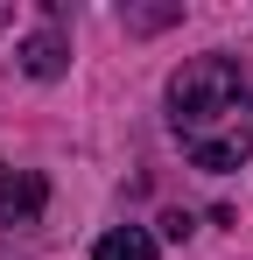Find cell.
Here are the masks:
<instances>
[{"label":"cell","instance_id":"1","mask_svg":"<svg viewBox=\"0 0 253 260\" xmlns=\"http://www.w3.org/2000/svg\"><path fill=\"white\" fill-rule=\"evenodd\" d=\"M169 127L197 169L225 176L253 155V91L232 56H190L169 78Z\"/></svg>","mask_w":253,"mask_h":260},{"label":"cell","instance_id":"2","mask_svg":"<svg viewBox=\"0 0 253 260\" xmlns=\"http://www.w3.org/2000/svg\"><path fill=\"white\" fill-rule=\"evenodd\" d=\"M42 197H49V183H42L36 169H0V211L7 218H36Z\"/></svg>","mask_w":253,"mask_h":260},{"label":"cell","instance_id":"3","mask_svg":"<svg viewBox=\"0 0 253 260\" xmlns=\"http://www.w3.org/2000/svg\"><path fill=\"white\" fill-rule=\"evenodd\" d=\"M21 71H28V78H64V71H71L64 36H49V28H42V36H28V43H21Z\"/></svg>","mask_w":253,"mask_h":260},{"label":"cell","instance_id":"4","mask_svg":"<svg viewBox=\"0 0 253 260\" xmlns=\"http://www.w3.org/2000/svg\"><path fill=\"white\" fill-rule=\"evenodd\" d=\"M91 260H155V239H148L141 225H113V232L91 246Z\"/></svg>","mask_w":253,"mask_h":260},{"label":"cell","instance_id":"5","mask_svg":"<svg viewBox=\"0 0 253 260\" xmlns=\"http://www.w3.org/2000/svg\"><path fill=\"white\" fill-rule=\"evenodd\" d=\"M0 28H7V7H0Z\"/></svg>","mask_w":253,"mask_h":260}]
</instances>
